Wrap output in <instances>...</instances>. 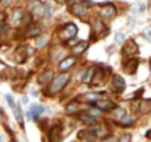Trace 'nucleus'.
Returning <instances> with one entry per match:
<instances>
[{
	"label": "nucleus",
	"instance_id": "1",
	"mask_svg": "<svg viewBox=\"0 0 151 142\" xmlns=\"http://www.w3.org/2000/svg\"><path fill=\"white\" fill-rule=\"evenodd\" d=\"M68 80H70V76L67 74V73H64V74H59V76H56L53 80H52V83H49V89H47V93L50 95V96H53V95H56V93H59L65 86H67V83H68Z\"/></svg>",
	"mask_w": 151,
	"mask_h": 142
},
{
	"label": "nucleus",
	"instance_id": "2",
	"mask_svg": "<svg viewBox=\"0 0 151 142\" xmlns=\"http://www.w3.org/2000/svg\"><path fill=\"white\" fill-rule=\"evenodd\" d=\"M61 34H62V39H68V40H71V39H74L76 36H77V27H76L73 22H68V24L64 25Z\"/></svg>",
	"mask_w": 151,
	"mask_h": 142
},
{
	"label": "nucleus",
	"instance_id": "3",
	"mask_svg": "<svg viewBox=\"0 0 151 142\" xmlns=\"http://www.w3.org/2000/svg\"><path fill=\"white\" fill-rule=\"evenodd\" d=\"M70 11H71L74 15H77V16H83V15H86V12H88V9H86V6H85V2H80V0H74L73 5L70 6Z\"/></svg>",
	"mask_w": 151,
	"mask_h": 142
},
{
	"label": "nucleus",
	"instance_id": "4",
	"mask_svg": "<svg viewBox=\"0 0 151 142\" xmlns=\"http://www.w3.org/2000/svg\"><path fill=\"white\" fill-rule=\"evenodd\" d=\"M93 107L99 108L101 111H113V110H116V104L113 101H110V99H99V101H96L93 104Z\"/></svg>",
	"mask_w": 151,
	"mask_h": 142
},
{
	"label": "nucleus",
	"instance_id": "5",
	"mask_svg": "<svg viewBox=\"0 0 151 142\" xmlns=\"http://www.w3.org/2000/svg\"><path fill=\"white\" fill-rule=\"evenodd\" d=\"M124 86H126V83H124V79L122 76H119V74L113 76V87L116 92H123Z\"/></svg>",
	"mask_w": 151,
	"mask_h": 142
},
{
	"label": "nucleus",
	"instance_id": "6",
	"mask_svg": "<svg viewBox=\"0 0 151 142\" xmlns=\"http://www.w3.org/2000/svg\"><path fill=\"white\" fill-rule=\"evenodd\" d=\"M138 65H139V61L138 59H129L126 64H124V71L127 74H135L136 70H138Z\"/></svg>",
	"mask_w": 151,
	"mask_h": 142
},
{
	"label": "nucleus",
	"instance_id": "7",
	"mask_svg": "<svg viewBox=\"0 0 151 142\" xmlns=\"http://www.w3.org/2000/svg\"><path fill=\"white\" fill-rule=\"evenodd\" d=\"M61 139V126H53L50 130H49V141L50 142H59Z\"/></svg>",
	"mask_w": 151,
	"mask_h": 142
},
{
	"label": "nucleus",
	"instance_id": "8",
	"mask_svg": "<svg viewBox=\"0 0 151 142\" xmlns=\"http://www.w3.org/2000/svg\"><path fill=\"white\" fill-rule=\"evenodd\" d=\"M79 138L83 142H95L98 136L93 132H91V130H83V132H79Z\"/></svg>",
	"mask_w": 151,
	"mask_h": 142
},
{
	"label": "nucleus",
	"instance_id": "9",
	"mask_svg": "<svg viewBox=\"0 0 151 142\" xmlns=\"http://www.w3.org/2000/svg\"><path fill=\"white\" fill-rule=\"evenodd\" d=\"M76 62V58L74 56H68V58H64L61 62H59V70L61 71H67L68 68H71Z\"/></svg>",
	"mask_w": 151,
	"mask_h": 142
},
{
	"label": "nucleus",
	"instance_id": "10",
	"mask_svg": "<svg viewBox=\"0 0 151 142\" xmlns=\"http://www.w3.org/2000/svg\"><path fill=\"white\" fill-rule=\"evenodd\" d=\"M86 49H88V42H79L77 44H74V46L71 47V52H73L74 55H80V53H83Z\"/></svg>",
	"mask_w": 151,
	"mask_h": 142
},
{
	"label": "nucleus",
	"instance_id": "11",
	"mask_svg": "<svg viewBox=\"0 0 151 142\" xmlns=\"http://www.w3.org/2000/svg\"><path fill=\"white\" fill-rule=\"evenodd\" d=\"M53 79H55V77H53L52 71H45V73L39 77V83H40V85H47V83H52Z\"/></svg>",
	"mask_w": 151,
	"mask_h": 142
},
{
	"label": "nucleus",
	"instance_id": "12",
	"mask_svg": "<svg viewBox=\"0 0 151 142\" xmlns=\"http://www.w3.org/2000/svg\"><path fill=\"white\" fill-rule=\"evenodd\" d=\"M45 9H46V5H43L40 2H33L31 3V11L36 15H45Z\"/></svg>",
	"mask_w": 151,
	"mask_h": 142
},
{
	"label": "nucleus",
	"instance_id": "13",
	"mask_svg": "<svg viewBox=\"0 0 151 142\" xmlns=\"http://www.w3.org/2000/svg\"><path fill=\"white\" fill-rule=\"evenodd\" d=\"M114 15H116V8L113 5H110V3L107 6H104V9L101 11V16L102 18H111Z\"/></svg>",
	"mask_w": 151,
	"mask_h": 142
},
{
	"label": "nucleus",
	"instance_id": "14",
	"mask_svg": "<svg viewBox=\"0 0 151 142\" xmlns=\"http://www.w3.org/2000/svg\"><path fill=\"white\" fill-rule=\"evenodd\" d=\"M124 53L126 55H135V53H138V46H136V43L133 40H130V42H127L124 44Z\"/></svg>",
	"mask_w": 151,
	"mask_h": 142
},
{
	"label": "nucleus",
	"instance_id": "15",
	"mask_svg": "<svg viewBox=\"0 0 151 142\" xmlns=\"http://www.w3.org/2000/svg\"><path fill=\"white\" fill-rule=\"evenodd\" d=\"M105 74V71H101V70H95V74H93V79H92V85H101L102 83V76Z\"/></svg>",
	"mask_w": 151,
	"mask_h": 142
},
{
	"label": "nucleus",
	"instance_id": "16",
	"mask_svg": "<svg viewBox=\"0 0 151 142\" xmlns=\"http://www.w3.org/2000/svg\"><path fill=\"white\" fill-rule=\"evenodd\" d=\"M133 121H135V120H133V117H132V115H127V114L119 120L120 126H123V127H129L130 124H133Z\"/></svg>",
	"mask_w": 151,
	"mask_h": 142
},
{
	"label": "nucleus",
	"instance_id": "17",
	"mask_svg": "<svg viewBox=\"0 0 151 142\" xmlns=\"http://www.w3.org/2000/svg\"><path fill=\"white\" fill-rule=\"evenodd\" d=\"M45 111H46V108H45V107H42V105H34V107L31 108V114H33L34 120H37V118H39V115H40L42 113H45Z\"/></svg>",
	"mask_w": 151,
	"mask_h": 142
},
{
	"label": "nucleus",
	"instance_id": "18",
	"mask_svg": "<svg viewBox=\"0 0 151 142\" xmlns=\"http://www.w3.org/2000/svg\"><path fill=\"white\" fill-rule=\"evenodd\" d=\"M101 99V93H89V95H86L85 96V101L86 102H89V104H95L96 101H99Z\"/></svg>",
	"mask_w": 151,
	"mask_h": 142
},
{
	"label": "nucleus",
	"instance_id": "19",
	"mask_svg": "<svg viewBox=\"0 0 151 142\" xmlns=\"http://www.w3.org/2000/svg\"><path fill=\"white\" fill-rule=\"evenodd\" d=\"M80 120H82V123H85V124H89V126H95V124H96V117H93V115H91V114H88V115H83Z\"/></svg>",
	"mask_w": 151,
	"mask_h": 142
},
{
	"label": "nucleus",
	"instance_id": "20",
	"mask_svg": "<svg viewBox=\"0 0 151 142\" xmlns=\"http://www.w3.org/2000/svg\"><path fill=\"white\" fill-rule=\"evenodd\" d=\"M14 111H15V117H17V121L19 123V126H21V127H24V121H22V113H21V107H19L18 104L15 105Z\"/></svg>",
	"mask_w": 151,
	"mask_h": 142
},
{
	"label": "nucleus",
	"instance_id": "21",
	"mask_svg": "<svg viewBox=\"0 0 151 142\" xmlns=\"http://www.w3.org/2000/svg\"><path fill=\"white\" fill-rule=\"evenodd\" d=\"M47 42H49V39L46 37V36H39L37 39H36V47H43V46H46L47 44Z\"/></svg>",
	"mask_w": 151,
	"mask_h": 142
},
{
	"label": "nucleus",
	"instance_id": "22",
	"mask_svg": "<svg viewBox=\"0 0 151 142\" xmlns=\"http://www.w3.org/2000/svg\"><path fill=\"white\" fill-rule=\"evenodd\" d=\"M25 36H27V37H39V36H40V28H39V27H33V28H30V30L25 33Z\"/></svg>",
	"mask_w": 151,
	"mask_h": 142
},
{
	"label": "nucleus",
	"instance_id": "23",
	"mask_svg": "<svg viewBox=\"0 0 151 142\" xmlns=\"http://www.w3.org/2000/svg\"><path fill=\"white\" fill-rule=\"evenodd\" d=\"M95 74V70L93 68H89L88 71H86V73H85V76L82 77V80H83V83H89L91 82V77Z\"/></svg>",
	"mask_w": 151,
	"mask_h": 142
},
{
	"label": "nucleus",
	"instance_id": "24",
	"mask_svg": "<svg viewBox=\"0 0 151 142\" xmlns=\"http://www.w3.org/2000/svg\"><path fill=\"white\" fill-rule=\"evenodd\" d=\"M22 16H24V11H22L21 8H17L15 12H14V15H12V18H14L15 21H18V19H22Z\"/></svg>",
	"mask_w": 151,
	"mask_h": 142
},
{
	"label": "nucleus",
	"instance_id": "25",
	"mask_svg": "<svg viewBox=\"0 0 151 142\" xmlns=\"http://www.w3.org/2000/svg\"><path fill=\"white\" fill-rule=\"evenodd\" d=\"M114 111H116V118H117V120H120L122 117L126 115V111H124L123 108H116Z\"/></svg>",
	"mask_w": 151,
	"mask_h": 142
},
{
	"label": "nucleus",
	"instance_id": "26",
	"mask_svg": "<svg viewBox=\"0 0 151 142\" xmlns=\"http://www.w3.org/2000/svg\"><path fill=\"white\" fill-rule=\"evenodd\" d=\"M130 141H132L130 133H123V135L119 138V142H130Z\"/></svg>",
	"mask_w": 151,
	"mask_h": 142
},
{
	"label": "nucleus",
	"instance_id": "27",
	"mask_svg": "<svg viewBox=\"0 0 151 142\" xmlns=\"http://www.w3.org/2000/svg\"><path fill=\"white\" fill-rule=\"evenodd\" d=\"M88 113H89L91 115H93V117H96V118H98V117H99V114H101V110L95 107V108H91V110H89Z\"/></svg>",
	"mask_w": 151,
	"mask_h": 142
},
{
	"label": "nucleus",
	"instance_id": "28",
	"mask_svg": "<svg viewBox=\"0 0 151 142\" xmlns=\"http://www.w3.org/2000/svg\"><path fill=\"white\" fill-rule=\"evenodd\" d=\"M142 36H144L148 42H151V28H145V30L142 31Z\"/></svg>",
	"mask_w": 151,
	"mask_h": 142
},
{
	"label": "nucleus",
	"instance_id": "29",
	"mask_svg": "<svg viewBox=\"0 0 151 142\" xmlns=\"http://www.w3.org/2000/svg\"><path fill=\"white\" fill-rule=\"evenodd\" d=\"M5 98H6V101H8V104H9V107H11V108H15V105H17V104H15V101H14V98H12L11 95H6Z\"/></svg>",
	"mask_w": 151,
	"mask_h": 142
},
{
	"label": "nucleus",
	"instance_id": "30",
	"mask_svg": "<svg viewBox=\"0 0 151 142\" xmlns=\"http://www.w3.org/2000/svg\"><path fill=\"white\" fill-rule=\"evenodd\" d=\"M79 108H77V105H76V104H70L68 107H67V113L70 114V113H76V111H77Z\"/></svg>",
	"mask_w": 151,
	"mask_h": 142
},
{
	"label": "nucleus",
	"instance_id": "31",
	"mask_svg": "<svg viewBox=\"0 0 151 142\" xmlns=\"http://www.w3.org/2000/svg\"><path fill=\"white\" fill-rule=\"evenodd\" d=\"M151 101H144L142 104H141V113H147L148 111V104H150Z\"/></svg>",
	"mask_w": 151,
	"mask_h": 142
},
{
	"label": "nucleus",
	"instance_id": "32",
	"mask_svg": "<svg viewBox=\"0 0 151 142\" xmlns=\"http://www.w3.org/2000/svg\"><path fill=\"white\" fill-rule=\"evenodd\" d=\"M22 22H24L25 25L31 24V15H30V14H28V15H24V16H22Z\"/></svg>",
	"mask_w": 151,
	"mask_h": 142
},
{
	"label": "nucleus",
	"instance_id": "33",
	"mask_svg": "<svg viewBox=\"0 0 151 142\" xmlns=\"http://www.w3.org/2000/svg\"><path fill=\"white\" fill-rule=\"evenodd\" d=\"M114 39H116V42H119V43H122V42L124 40V36H123V34L120 33V34H116V37H114Z\"/></svg>",
	"mask_w": 151,
	"mask_h": 142
},
{
	"label": "nucleus",
	"instance_id": "34",
	"mask_svg": "<svg viewBox=\"0 0 151 142\" xmlns=\"http://www.w3.org/2000/svg\"><path fill=\"white\" fill-rule=\"evenodd\" d=\"M12 2H14V0H3L2 5H3L5 8H8V6H11V5H12Z\"/></svg>",
	"mask_w": 151,
	"mask_h": 142
},
{
	"label": "nucleus",
	"instance_id": "35",
	"mask_svg": "<svg viewBox=\"0 0 151 142\" xmlns=\"http://www.w3.org/2000/svg\"><path fill=\"white\" fill-rule=\"evenodd\" d=\"M104 142H116V138H113V136H110L108 139L105 138V139H104Z\"/></svg>",
	"mask_w": 151,
	"mask_h": 142
},
{
	"label": "nucleus",
	"instance_id": "36",
	"mask_svg": "<svg viewBox=\"0 0 151 142\" xmlns=\"http://www.w3.org/2000/svg\"><path fill=\"white\" fill-rule=\"evenodd\" d=\"M5 30H6V24L2 22V33H5Z\"/></svg>",
	"mask_w": 151,
	"mask_h": 142
},
{
	"label": "nucleus",
	"instance_id": "37",
	"mask_svg": "<svg viewBox=\"0 0 151 142\" xmlns=\"http://www.w3.org/2000/svg\"><path fill=\"white\" fill-rule=\"evenodd\" d=\"M22 102H24V104H27V102H28V98H27V96H24V98H22Z\"/></svg>",
	"mask_w": 151,
	"mask_h": 142
},
{
	"label": "nucleus",
	"instance_id": "38",
	"mask_svg": "<svg viewBox=\"0 0 151 142\" xmlns=\"http://www.w3.org/2000/svg\"><path fill=\"white\" fill-rule=\"evenodd\" d=\"M150 70H151V61H150Z\"/></svg>",
	"mask_w": 151,
	"mask_h": 142
}]
</instances>
